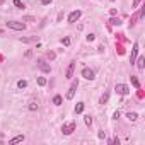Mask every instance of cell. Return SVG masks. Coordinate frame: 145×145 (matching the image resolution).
Segmentation results:
<instances>
[{
  "instance_id": "1",
  "label": "cell",
  "mask_w": 145,
  "mask_h": 145,
  "mask_svg": "<svg viewBox=\"0 0 145 145\" xmlns=\"http://www.w3.org/2000/svg\"><path fill=\"white\" fill-rule=\"evenodd\" d=\"M7 27L16 29V31H24V29H26V24H24V22H17V21H9V22H7Z\"/></svg>"
},
{
  "instance_id": "2",
  "label": "cell",
  "mask_w": 145,
  "mask_h": 145,
  "mask_svg": "<svg viewBox=\"0 0 145 145\" xmlns=\"http://www.w3.org/2000/svg\"><path fill=\"white\" fill-rule=\"evenodd\" d=\"M75 130V121H70V123H65L62 126V132L65 133V135H70V133H74Z\"/></svg>"
},
{
  "instance_id": "3",
  "label": "cell",
  "mask_w": 145,
  "mask_h": 145,
  "mask_svg": "<svg viewBox=\"0 0 145 145\" xmlns=\"http://www.w3.org/2000/svg\"><path fill=\"white\" fill-rule=\"evenodd\" d=\"M114 91L118 92L120 96H126L130 92V89H128V85H125V84H116V87H114Z\"/></svg>"
},
{
  "instance_id": "4",
  "label": "cell",
  "mask_w": 145,
  "mask_h": 145,
  "mask_svg": "<svg viewBox=\"0 0 145 145\" xmlns=\"http://www.w3.org/2000/svg\"><path fill=\"white\" fill-rule=\"evenodd\" d=\"M77 87H79V82H74L70 85V89H68V92H67V99H74L75 96V91H77Z\"/></svg>"
},
{
  "instance_id": "5",
  "label": "cell",
  "mask_w": 145,
  "mask_h": 145,
  "mask_svg": "<svg viewBox=\"0 0 145 145\" xmlns=\"http://www.w3.org/2000/svg\"><path fill=\"white\" fill-rule=\"evenodd\" d=\"M82 77L87 80H94V72L91 70V68H84L82 70Z\"/></svg>"
},
{
  "instance_id": "6",
  "label": "cell",
  "mask_w": 145,
  "mask_h": 145,
  "mask_svg": "<svg viewBox=\"0 0 145 145\" xmlns=\"http://www.w3.org/2000/svg\"><path fill=\"white\" fill-rule=\"evenodd\" d=\"M82 16V12L80 10H74V12H70V16H68V22H75L79 21V17Z\"/></svg>"
},
{
  "instance_id": "7",
  "label": "cell",
  "mask_w": 145,
  "mask_h": 145,
  "mask_svg": "<svg viewBox=\"0 0 145 145\" xmlns=\"http://www.w3.org/2000/svg\"><path fill=\"white\" fill-rule=\"evenodd\" d=\"M74 70H75V62H70V65L67 67V72H65V77H67V79H70L72 75H74Z\"/></svg>"
},
{
  "instance_id": "8",
  "label": "cell",
  "mask_w": 145,
  "mask_h": 145,
  "mask_svg": "<svg viewBox=\"0 0 145 145\" xmlns=\"http://www.w3.org/2000/svg\"><path fill=\"white\" fill-rule=\"evenodd\" d=\"M38 67H39L43 72H46V74H50V72H51V67L48 65V63H45L43 60H39V62H38Z\"/></svg>"
},
{
  "instance_id": "9",
  "label": "cell",
  "mask_w": 145,
  "mask_h": 145,
  "mask_svg": "<svg viewBox=\"0 0 145 145\" xmlns=\"http://www.w3.org/2000/svg\"><path fill=\"white\" fill-rule=\"evenodd\" d=\"M137 55H138V43H135V45H133V50H132V58H130V62H132V63H135Z\"/></svg>"
},
{
  "instance_id": "10",
  "label": "cell",
  "mask_w": 145,
  "mask_h": 145,
  "mask_svg": "<svg viewBox=\"0 0 145 145\" xmlns=\"http://www.w3.org/2000/svg\"><path fill=\"white\" fill-rule=\"evenodd\" d=\"M24 135H17V137H14V138H10L9 140V145H14V143H19V142H24Z\"/></svg>"
},
{
  "instance_id": "11",
  "label": "cell",
  "mask_w": 145,
  "mask_h": 145,
  "mask_svg": "<svg viewBox=\"0 0 145 145\" xmlns=\"http://www.w3.org/2000/svg\"><path fill=\"white\" fill-rule=\"evenodd\" d=\"M143 67H145V58L140 56L137 60V68H138V70H143Z\"/></svg>"
},
{
  "instance_id": "12",
  "label": "cell",
  "mask_w": 145,
  "mask_h": 145,
  "mask_svg": "<svg viewBox=\"0 0 145 145\" xmlns=\"http://www.w3.org/2000/svg\"><path fill=\"white\" fill-rule=\"evenodd\" d=\"M130 79H132V84H133V87H137V89H140V82H138L137 75H132Z\"/></svg>"
},
{
  "instance_id": "13",
  "label": "cell",
  "mask_w": 145,
  "mask_h": 145,
  "mask_svg": "<svg viewBox=\"0 0 145 145\" xmlns=\"http://www.w3.org/2000/svg\"><path fill=\"white\" fill-rule=\"evenodd\" d=\"M126 118H128L130 121H137V120H138V114H137V113H128V114H126Z\"/></svg>"
},
{
  "instance_id": "14",
  "label": "cell",
  "mask_w": 145,
  "mask_h": 145,
  "mask_svg": "<svg viewBox=\"0 0 145 145\" xmlns=\"http://www.w3.org/2000/svg\"><path fill=\"white\" fill-rule=\"evenodd\" d=\"M82 111H84V103H77V106H75V113L80 114Z\"/></svg>"
},
{
  "instance_id": "15",
  "label": "cell",
  "mask_w": 145,
  "mask_h": 145,
  "mask_svg": "<svg viewBox=\"0 0 145 145\" xmlns=\"http://www.w3.org/2000/svg\"><path fill=\"white\" fill-rule=\"evenodd\" d=\"M53 104L55 106H60V104H62V96H55L53 97Z\"/></svg>"
},
{
  "instance_id": "16",
  "label": "cell",
  "mask_w": 145,
  "mask_h": 145,
  "mask_svg": "<svg viewBox=\"0 0 145 145\" xmlns=\"http://www.w3.org/2000/svg\"><path fill=\"white\" fill-rule=\"evenodd\" d=\"M84 121H85L87 126H91V125H92V118H91V114H85V116H84Z\"/></svg>"
},
{
  "instance_id": "17",
  "label": "cell",
  "mask_w": 145,
  "mask_h": 145,
  "mask_svg": "<svg viewBox=\"0 0 145 145\" xmlns=\"http://www.w3.org/2000/svg\"><path fill=\"white\" fill-rule=\"evenodd\" d=\"M108 99H109V92H104V94L101 96V104H104Z\"/></svg>"
},
{
  "instance_id": "18",
  "label": "cell",
  "mask_w": 145,
  "mask_h": 145,
  "mask_svg": "<svg viewBox=\"0 0 145 145\" xmlns=\"http://www.w3.org/2000/svg\"><path fill=\"white\" fill-rule=\"evenodd\" d=\"M27 108H29V111H36V109H38V104H36V103H29Z\"/></svg>"
},
{
  "instance_id": "19",
  "label": "cell",
  "mask_w": 145,
  "mask_h": 145,
  "mask_svg": "<svg viewBox=\"0 0 145 145\" xmlns=\"http://www.w3.org/2000/svg\"><path fill=\"white\" fill-rule=\"evenodd\" d=\"M14 5H16L17 9H24V4H22L21 0H14Z\"/></svg>"
},
{
  "instance_id": "20",
  "label": "cell",
  "mask_w": 145,
  "mask_h": 145,
  "mask_svg": "<svg viewBox=\"0 0 145 145\" xmlns=\"http://www.w3.org/2000/svg\"><path fill=\"white\" fill-rule=\"evenodd\" d=\"M26 85H27V82H26V80H19V82H17V87H19V89H24Z\"/></svg>"
},
{
  "instance_id": "21",
  "label": "cell",
  "mask_w": 145,
  "mask_h": 145,
  "mask_svg": "<svg viewBox=\"0 0 145 145\" xmlns=\"http://www.w3.org/2000/svg\"><path fill=\"white\" fill-rule=\"evenodd\" d=\"M38 84H39V85H46V79H45V77H39V79H38Z\"/></svg>"
},
{
  "instance_id": "22",
  "label": "cell",
  "mask_w": 145,
  "mask_h": 145,
  "mask_svg": "<svg viewBox=\"0 0 145 145\" xmlns=\"http://www.w3.org/2000/svg\"><path fill=\"white\" fill-rule=\"evenodd\" d=\"M62 45H63V46H68V45H70V38H63V39H62Z\"/></svg>"
},
{
  "instance_id": "23",
  "label": "cell",
  "mask_w": 145,
  "mask_h": 145,
  "mask_svg": "<svg viewBox=\"0 0 145 145\" xmlns=\"http://www.w3.org/2000/svg\"><path fill=\"white\" fill-rule=\"evenodd\" d=\"M109 22H111L113 26H120V24H121V22H120V19H114V17H113V19H111Z\"/></svg>"
},
{
  "instance_id": "24",
  "label": "cell",
  "mask_w": 145,
  "mask_h": 145,
  "mask_svg": "<svg viewBox=\"0 0 145 145\" xmlns=\"http://www.w3.org/2000/svg\"><path fill=\"white\" fill-rule=\"evenodd\" d=\"M85 39H87L89 43H91V41H94V39H96V36H94V34H87V38H85Z\"/></svg>"
},
{
  "instance_id": "25",
  "label": "cell",
  "mask_w": 145,
  "mask_h": 145,
  "mask_svg": "<svg viewBox=\"0 0 145 145\" xmlns=\"http://www.w3.org/2000/svg\"><path fill=\"white\" fill-rule=\"evenodd\" d=\"M109 14H111V16H113V17H114V16H116V14H118V10H116V9H111V10H109Z\"/></svg>"
},
{
  "instance_id": "26",
  "label": "cell",
  "mask_w": 145,
  "mask_h": 145,
  "mask_svg": "<svg viewBox=\"0 0 145 145\" xmlns=\"http://www.w3.org/2000/svg\"><path fill=\"white\" fill-rule=\"evenodd\" d=\"M51 2H53V0H41L43 5H48V4H51Z\"/></svg>"
},
{
  "instance_id": "27",
  "label": "cell",
  "mask_w": 145,
  "mask_h": 145,
  "mask_svg": "<svg viewBox=\"0 0 145 145\" xmlns=\"http://www.w3.org/2000/svg\"><path fill=\"white\" fill-rule=\"evenodd\" d=\"M97 137H99V138H104V137H106V133H104V132H99V133H97Z\"/></svg>"
},
{
  "instance_id": "28",
  "label": "cell",
  "mask_w": 145,
  "mask_h": 145,
  "mask_svg": "<svg viewBox=\"0 0 145 145\" xmlns=\"http://www.w3.org/2000/svg\"><path fill=\"white\" fill-rule=\"evenodd\" d=\"M138 4H140V0H133V7H137Z\"/></svg>"
},
{
  "instance_id": "29",
  "label": "cell",
  "mask_w": 145,
  "mask_h": 145,
  "mask_svg": "<svg viewBox=\"0 0 145 145\" xmlns=\"http://www.w3.org/2000/svg\"><path fill=\"white\" fill-rule=\"evenodd\" d=\"M111 2H114V0H111Z\"/></svg>"
}]
</instances>
